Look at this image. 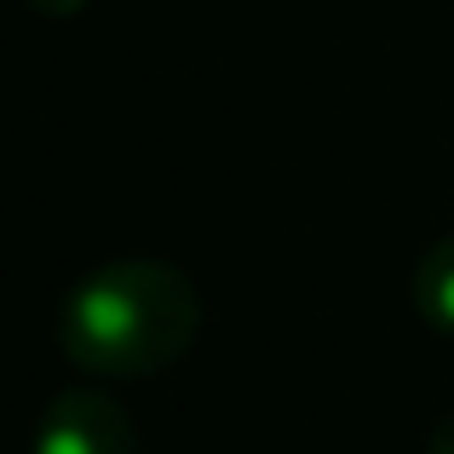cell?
<instances>
[{
    "label": "cell",
    "mask_w": 454,
    "mask_h": 454,
    "mask_svg": "<svg viewBox=\"0 0 454 454\" xmlns=\"http://www.w3.org/2000/svg\"><path fill=\"white\" fill-rule=\"evenodd\" d=\"M196 282L167 259L98 265L58 305V351L98 380H150L196 345Z\"/></svg>",
    "instance_id": "obj_1"
},
{
    "label": "cell",
    "mask_w": 454,
    "mask_h": 454,
    "mask_svg": "<svg viewBox=\"0 0 454 454\" xmlns=\"http://www.w3.org/2000/svg\"><path fill=\"white\" fill-rule=\"evenodd\" d=\"M35 454H138V432L110 391L69 386L41 409Z\"/></svg>",
    "instance_id": "obj_2"
},
{
    "label": "cell",
    "mask_w": 454,
    "mask_h": 454,
    "mask_svg": "<svg viewBox=\"0 0 454 454\" xmlns=\"http://www.w3.org/2000/svg\"><path fill=\"white\" fill-rule=\"evenodd\" d=\"M414 310L432 333L454 340V236L426 247V259L414 265Z\"/></svg>",
    "instance_id": "obj_3"
},
{
    "label": "cell",
    "mask_w": 454,
    "mask_h": 454,
    "mask_svg": "<svg viewBox=\"0 0 454 454\" xmlns=\"http://www.w3.org/2000/svg\"><path fill=\"white\" fill-rule=\"evenodd\" d=\"M41 18H81L87 12V0H29Z\"/></svg>",
    "instance_id": "obj_4"
},
{
    "label": "cell",
    "mask_w": 454,
    "mask_h": 454,
    "mask_svg": "<svg viewBox=\"0 0 454 454\" xmlns=\"http://www.w3.org/2000/svg\"><path fill=\"white\" fill-rule=\"evenodd\" d=\"M426 454H454V414H449V420H437V432H432V443H426Z\"/></svg>",
    "instance_id": "obj_5"
}]
</instances>
